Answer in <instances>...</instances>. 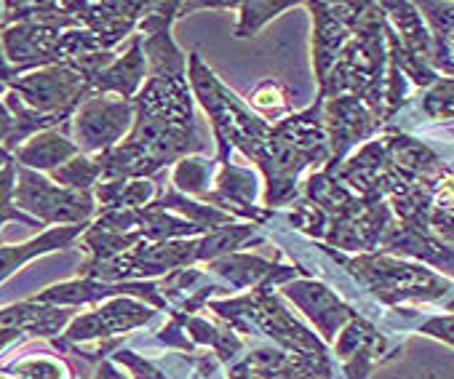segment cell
<instances>
[{"instance_id": "cell-1", "label": "cell", "mask_w": 454, "mask_h": 379, "mask_svg": "<svg viewBox=\"0 0 454 379\" xmlns=\"http://www.w3.org/2000/svg\"><path fill=\"white\" fill-rule=\"evenodd\" d=\"M326 251L337 262H342L348 275L356 278V283L366 289L372 299H377L382 307H401L406 302H441L443 307H449L454 302V283L422 265H411L390 254L385 257L380 251L353 259H345L332 249Z\"/></svg>"}, {"instance_id": "cell-2", "label": "cell", "mask_w": 454, "mask_h": 379, "mask_svg": "<svg viewBox=\"0 0 454 379\" xmlns=\"http://www.w3.org/2000/svg\"><path fill=\"white\" fill-rule=\"evenodd\" d=\"M211 310L231 326H236L241 334L270 336L284 350L302 355H329V344L302 321H297L294 313L286 310V305L273 291V283H260L254 294L241 299L211 302Z\"/></svg>"}, {"instance_id": "cell-3", "label": "cell", "mask_w": 454, "mask_h": 379, "mask_svg": "<svg viewBox=\"0 0 454 379\" xmlns=\"http://www.w3.org/2000/svg\"><path fill=\"white\" fill-rule=\"evenodd\" d=\"M14 206L41 225L67 228V225H89L97 201L94 193H78V190L59 187L38 171L17 166Z\"/></svg>"}, {"instance_id": "cell-4", "label": "cell", "mask_w": 454, "mask_h": 379, "mask_svg": "<svg viewBox=\"0 0 454 379\" xmlns=\"http://www.w3.org/2000/svg\"><path fill=\"white\" fill-rule=\"evenodd\" d=\"M9 91L38 115L70 120L78 104L91 97V78L75 62H59L17 78Z\"/></svg>"}, {"instance_id": "cell-5", "label": "cell", "mask_w": 454, "mask_h": 379, "mask_svg": "<svg viewBox=\"0 0 454 379\" xmlns=\"http://www.w3.org/2000/svg\"><path fill=\"white\" fill-rule=\"evenodd\" d=\"M155 315L153 307L137 302L134 297H115L102 302L97 310L75 315L70 321V326L65 329L62 336L51 339V344L65 352L73 344H91V342H102L118 334H126L131 329H139L145 323H150Z\"/></svg>"}, {"instance_id": "cell-6", "label": "cell", "mask_w": 454, "mask_h": 379, "mask_svg": "<svg viewBox=\"0 0 454 379\" xmlns=\"http://www.w3.org/2000/svg\"><path fill=\"white\" fill-rule=\"evenodd\" d=\"M131 123V104L126 99H110L107 94L86 97L70 118L73 142L86 152H107L123 136Z\"/></svg>"}, {"instance_id": "cell-7", "label": "cell", "mask_w": 454, "mask_h": 379, "mask_svg": "<svg viewBox=\"0 0 454 379\" xmlns=\"http://www.w3.org/2000/svg\"><path fill=\"white\" fill-rule=\"evenodd\" d=\"M281 294L286 299H292L305 318L316 326L318 336L332 344L337 339V334L345 329L348 321H353L358 315L356 307H350L337 291H332L326 283L321 281H308V278H294L289 283H284Z\"/></svg>"}, {"instance_id": "cell-8", "label": "cell", "mask_w": 454, "mask_h": 379, "mask_svg": "<svg viewBox=\"0 0 454 379\" xmlns=\"http://www.w3.org/2000/svg\"><path fill=\"white\" fill-rule=\"evenodd\" d=\"M334 355L342 360L348 379H369V374L385 363L398 347L390 344V339L361 313L345 323V329L332 342Z\"/></svg>"}, {"instance_id": "cell-9", "label": "cell", "mask_w": 454, "mask_h": 379, "mask_svg": "<svg viewBox=\"0 0 454 379\" xmlns=\"http://www.w3.org/2000/svg\"><path fill=\"white\" fill-rule=\"evenodd\" d=\"M380 126L377 115L372 110H366L361 104V99L356 97H337L326 104V131H329V144H332V163L326 166L324 174H334L340 160L345 158V152L372 136V131Z\"/></svg>"}, {"instance_id": "cell-10", "label": "cell", "mask_w": 454, "mask_h": 379, "mask_svg": "<svg viewBox=\"0 0 454 379\" xmlns=\"http://www.w3.org/2000/svg\"><path fill=\"white\" fill-rule=\"evenodd\" d=\"M73 307L41 305V302H17L0 310V326H14L27 334V339H57L73 321Z\"/></svg>"}, {"instance_id": "cell-11", "label": "cell", "mask_w": 454, "mask_h": 379, "mask_svg": "<svg viewBox=\"0 0 454 379\" xmlns=\"http://www.w3.org/2000/svg\"><path fill=\"white\" fill-rule=\"evenodd\" d=\"M89 225H67V228H51L46 233H41L38 238L27 241V244H17V246H0V283L6 278H12L17 270H22L27 262H33L35 257L51 254V251H62L67 246H73Z\"/></svg>"}, {"instance_id": "cell-12", "label": "cell", "mask_w": 454, "mask_h": 379, "mask_svg": "<svg viewBox=\"0 0 454 379\" xmlns=\"http://www.w3.org/2000/svg\"><path fill=\"white\" fill-rule=\"evenodd\" d=\"M75 155H81L78 144L65 136L62 131H41L35 136H30L22 147L14 150V160L17 166H25L30 171H57L59 166H65L67 160H73Z\"/></svg>"}, {"instance_id": "cell-13", "label": "cell", "mask_w": 454, "mask_h": 379, "mask_svg": "<svg viewBox=\"0 0 454 379\" xmlns=\"http://www.w3.org/2000/svg\"><path fill=\"white\" fill-rule=\"evenodd\" d=\"M145 75V57H142V49H139V41L131 43V49L110 62L102 73L94 75L91 81V94H107V91H118L123 99H129L134 94V89L139 86Z\"/></svg>"}, {"instance_id": "cell-14", "label": "cell", "mask_w": 454, "mask_h": 379, "mask_svg": "<svg viewBox=\"0 0 454 379\" xmlns=\"http://www.w3.org/2000/svg\"><path fill=\"white\" fill-rule=\"evenodd\" d=\"M0 374L14 376V379H75L70 363L62 355L38 350L27 352L22 358H14L12 363L0 366Z\"/></svg>"}, {"instance_id": "cell-15", "label": "cell", "mask_w": 454, "mask_h": 379, "mask_svg": "<svg viewBox=\"0 0 454 379\" xmlns=\"http://www.w3.org/2000/svg\"><path fill=\"white\" fill-rule=\"evenodd\" d=\"M102 179L99 163L89 155H75L73 160H67L65 166H59L57 171H51V182L67 190H78V193H91V187H97V182Z\"/></svg>"}, {"instance_id": "cell-16", "label": "cell", "mask_w": 454, "mask_h": 379, "mask_svg": "<svg viewBox=\"0 0 454 379\" xmlns=\"http://www.w3.org/2000/svg\"><path fill=\"white\" fill-rule=\"evenodd\" d=\"M14 187H17V160L0 168V228H4V222H22L27 228H41V222H35L33 217H27L14 206Z\"/></svg>"}, {"instance_id": "cell-17", "label": "cell", "mask_w": 454, "mask_h": 379, "mask_svg": "<svg viewBox=\"0 0 454 379\" xmlns=\"http://www.w3.org/2000/svg\"><path fill=\"white\" fill-rule=\"evenodd\" d=\"M252 104H254L257 110H262V112H268V115H273V112L284 110L289 102H286L284 89H281L278 83L268 81V83H262V86L252 94Z\"/></svg>"}, {"instance_id": "cell-18", "label": "cell", "mask_w": 454, "mask_h": 379, "mask_svg": "<svg viewBox=\"0 0 454 379\" xmlns=\"http://www.w3.org/2000/svg\"><path fill=\"white\" fill-rule=\"evenodd\" d=\"M414 331L419 334H427V336H435L446 344L454 347V313H446V315H430L425 321H417Z\"/></svg>"}, {"instance_id": "cell-19", "label": "cell", "mask_w": 454, "mask_h": 379, "mask_svg": "<svg viewBox=\"0 0 454 379\" xmlns=\"http://www.w3.org/2000/svg\"><path fill=\"white\" fill-rule=\"evenodd\" d=\"M227 171H231V176H233V168H227ZM236 179H239V182H247V193L252 196V184H254V182H252V176H249L247 171H236ZM219 184H227V182H219ZM224 190H227V193H231L233 198L244 201V190H241V187H236V184H227Z\"/></svg>"}, {"instance_id": "cell-20", "label": "cell", "mask_w": 454, "mask_h": 379, "mask_svg": "<svg viewBox=\"0 0 454 379\" xmlns=\"http://www.w3.org/2000/svg\"><path fill=\"white\" fill-rule=\"evenodd\" d=\"M9 134H12V115H9V110H6V104L0 102V147L6 144Z\"/></svg>"}, {"instance_id": "cell-21", "label": "cell", "mask_w": 454, "mask_h": 379, "mask_svg": "<svg viewBox=\"0 0 454 379\" xmlns=\"http://www.w3.org/2000/svg\"><path fill=\"white\" fill-rule=\"evenodd\" d=\"M12 160H14V155L6 147H0V168H4L6 163H12Z\"/></svg>"}, {"instance_id": "cell-22", "label": "cell", "mask_w": 454, "mask_h": 379, "mask_svg": "<svg viewBox=\"0 0 454 379\" xmlns=\"http://www.w3.org/2000/svg\"><path fill=\"white\" fill-rule=\"evenodd\" d=\"M0 19H4V4H0Z\"/></svg>"}]
</instances>
